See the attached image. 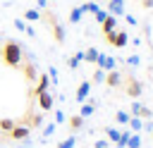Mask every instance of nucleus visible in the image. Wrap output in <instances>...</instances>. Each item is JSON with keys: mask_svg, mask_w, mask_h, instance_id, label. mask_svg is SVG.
<instances>
[{"mask_svg": "<svg viewBox=\"0 0 153 148\" xmlns=\"http://www.w3.org/2000/svg\"><path fill=\"white\" fill-rule=\"evenodd\" d=\"M0 57H2V62L7 64V67H12V69H19L22 67V60H24V50H22V45L17 43V41H5L2 43V50H0Z\"/></svg>", "mask_w": 153, "mask_h": 148, "instance_id": "f257e3e1", "label": "nucleus"}, {"mask_svg": "<svg viewBox=\"0 0 153 148\" xmlns=\"http://www.w3.org/2000/svg\"><path fill=\"white\" fill-rule=\"evenodd\" d=\"M105 41L115 48H124L129 43V36H127V31H110V33H105Z\"/></svg>", "mask_w": 153, "mask_h": 148, "instance_id": "f03ea898", "label": "nucleus"}, {"mask_svg": "<svg viewBox=\"0 0 153 148\" xmlns=\"http://www.w3.org/2000/svg\"><path fill=\"white\" fill-rule=\"evenodd\" d=\"M29 134H31V129H29V127H24V124H17V127H14V129H12L7 136H10L12 141H26V138H29Z\"/></svg>", "mask_w": 153, "mask_h": 148, "instance_id": "7ed1b4c3", "label": "nucleus"}, {"mask_svg": "<svg viewBox=\"0 0 153 148\" xmlns=\"http://www.w3.org/2000/svg\"><path fill=\"white\" fill-rule=\"evenodd\" d=\"M115 64H117V62H115V57L103 55V53H100V55H98V60H96V67H100L103 72H112V69H115Z\"/></svg>", "mask_w": 153, "mask_h": 148, "instance_id": "20e7f679", "label": "nucleus"}, {"mask_svg": "<svg viewBox=\"0 0 153 148\" xmlns=\"http://www.w3.org/2000/svg\"><path fill=\"white\" fill-rule=\"evenodd\" d=\"M36 98H38V107H41L43 112H50V110H53V105H55V100H53V95H50L48 91H43V93H38Z\"/></svg>", "mask_w": 153, "mask_h": 148, "instance_id": "39448f33", "label": "nucleus"}, {"mask_svg": "<svg viewBox=\"0 0 153 148\" xmlns=\"http://www.w3.org/2000/svg\"><path fill=\"white\" fill-rule=\"evenodd\" d=\"M131 117H141V119H151L153 117V112L146 107V105H141V103H131Z\"/></svg>", "mask_w": 153, "mask_h": 148, "instance_id": "423d86ee", "label": "nucleus"}, {"mask_svg": "<svg viewBox=\"0 0 153 148\" xmlns=\"http://www.w3.org/2000/svg\"><path fill=\"white\" fill-rule=\"evenodd\" d=\"M45 19H50V24H53V36H55V41H57V43H65V29H62V24H57L53 14H45Z\"/></svg>", "mask_w": 153, "mask_h": 148, "instance_id": "0eeeda50", "label": "nucleus"}, {"mask_svg": "<svg viewBox=\"0 0 153 148\" xmlns=\"http://www.w3.org/2000/svg\"><path fill=\"white\" fill-rule=\"evenodd\" d=\"M108 14L122 17L124 14V0H108Z\"/></svg>", "mask_w": 153, "mask_h": 148, "instance_id": "6e6552de", "label": "nucleus"}, {"mask_svg": "<svg viewBox=\"0 0 153 148\" xmlns=\"http://www.w3.org/2000/svg\"><path fill=\"white\" fill-rule=\"evenodd\" d=\"M88 93H91V81H81L76 86V103H86Z\"/></svg>", "mask_w": 153, "mask_h": 148, "instance_id": "1a4fd4ad", "label": "nucleus"}, {"mask_svg": "<svg viewBox=\"0 0 153 148\" xmlns=\"http://www.w3.org/2000/svg\"><path fill=\"white\" fill-rule=\"evenodd\" d=\"M48 86H50V79H48V74H38V79H36V88H33V95H38V93L48 91Z\"/></svg>", "mask_w": 153, "mask_h": 148, "instance_id": "9d476101", "label": "nucleus"}, {"mask_svg": "<svg viewBox=\"0 0 153 148\" xmlns=\"http://www.w3.org/2000/svg\"><path fill=\"white\" fill-rule=\"evenodd\" d=\"M105 84H108V86H120V84H122V74H120L117 69L105 72Z\"/></svg>", "mask_w": 153, "mask_h": 148, "instance_id": "9b49d317", "label": "nucleus"}, {"mask_svg": "<svg viewBox=\"0 0 153 148\" xmlns=\"http://www.w3.org/2000/svg\"><path fill=\"white\" fill-rule=\"evenodd\" d=\"M141 84L136 81V79H129V84H127V95H131V98H139L141 95Z\"/></svg>", "mask_w": 153, "mask_h": 148, "instance_id": "f8f14e48", "label": "nucleus"}, {"mask_svg": "<svg viewBox=\"0 0 153 148\" xmlns=\"http://www.w3.org/2000/svg\"><path fill=\"white\" fill-rule=\"evenodd\" d=\"M100 26H103V33H110V31H117V17H112V14H108V17H105V21H103Z\"/></svg>", "mask_w": 153, "mask_h": 148, "instance_id": "ddd939ff", "label": "nucleus"}, {"mask_svg": "<svg viewBox=\"0 0 153 148\" xmlns=\"http://www.w3.org/2000/svg\"><path fill=\"white\" fill-rule=\"evenodd\" d=\"M84 62V50H79V53H74L69 60H67V67L69 69H79V64Z\"/></svg>", "mask_w": 153, "mask_h": 148, "instance_id": "4468645a", "label": "nucleus"}, {"mask_svg": "<svg viewBox=\"0 0 153 148\" xmlns=\"http://www.w3.org/2000/svg\"><path fill=\"white\" fill-rule=\"evenodd\" d=\"M24 76H26L29 81H36V79H38V74H36V64H33V62H26V64H24Z\"/></svg>", "mask_w": 153, "mask_h": 148, "instance_id": "2eb2a0df", "label": "nucleus"}, {"mask_svg": "<svg viewBox=\"0 0 153 148\" xmlns=\"http://www.w3.org/2000/svg\"><path fill=\"white\" fill-rule=\"evenodd\" d=\"M67 124H69V129H72V131H79V129L84 127V117H81V115H74V117H69V119H67Z\"/></svg>", "mask_w": 153, "mask_h": 148, "instance_id": "dca6fc26", "label": "nucleus"}, {"mask_svg": "<svg viewBox=\"0 0 153 148\" xmlns=\"http://www.w3.org/2000/svg\"><path fill=\"white\" fill-rule=\"evenodd\" d=\"M14 127H17V122H14L12 117H2V119H0V131H5V134H10V131H12Z\"/></svg>", "mask_w": 153, "mask_h": 148, "instance_id": "f3484780", "label": "nucleus"}, {"mask_svg": "<svg viewBox=\"0 0 153 148\" xmlns=\"http://www.w3.org/2000/svg\"><path fill=\"white\" fill-rule=\"evenodd\" d=\"M93 110H96V100H91V103H84V105H81V110H79V115L86 119V117H91V115H93Z\"/></svg>", "mask_w": 153, "mask_h": 148, "instance_id": "a211bd4d", "label": "nucleus"}, {"mask_svg": "<svg viewBox=\"0 0 153 148\" xmlns=\"http://www.w3.org/2000/svg\"><path fill=\"white\" fill-rule=\"evenodd\" d=\"M98 55H100V53H98L96 48H86V50H84V60H86V62H91V64H96Z\"/></svg>", "mask_w": 153, "mask_h": 148, "instance_id": "6ab92c4d", "label": "nucleus"}, {"mask_svg": "<svg viewBox=\"0 0 153 148\" xmlns=\"http://www.w3.org/2000/svg\"><path fill=\"white\" fill-rule=\"evenodd\" d=\"M127 124L131 127V131H134V134H139V131L143 129V119H141V117H129V122H127Z\"/></svg>", "mask_w": 153, "mask_h": 148, "instance_id": "aec40b11", "label": "nucleus"}, {"mask_svg": "<svg viewBox=\"0 0 153 148\" xmlns=\"http://www.w3.org/2000/svg\"><path fill=\"white\" fill-rule=\"evenodd\" d=\"M81 17H84V10H81V7H74V10L69 12V21H72V24H79Z\"/></svg>", "mask_w": 153, "mask_h": 148, "instance_id": "412c9836", "label": "nucleus"}, {"mask_svg": "<svg viewBox=\"0 0 153 148\" xmlns=\"http://www.w3.org/2000/svg\"><path fill=\"white\" fill-rule=\"evenodd\" d=\"M127 148H141V136H139V134H129Z\"/></svg>", "mask_w": 153, "mask_h": 148, "instance_id": "4be33fe9", "label": "nucleus"}, {"mask_svg": "<svg viewBox=\"0 0 153 148\" xmlns=\"http://www.w3.org/2000/svg\"><path fill=\"white\" fill-rule=\"evenodd\" d=\"M41 17H43V14H41L38 10H26V12H24V19H26V21H38Z\"/></svg>", "mask_w": 153, "mask_h": 148, "instance_id": "5701e85b", "label": "nucleus"}, {"mask_svg": "<svg viewBox=\"0 0 153 148\" xmlns=\"http://www.w3.org/2000/svg\"><path fill=\"white\" fill-rule=\"evenodd\" d=\"M120 134H122V131H117V129H112V127H108V129H105V136H108V141H112V143H117V141H120Z\"/></svg>", "mask_w": 153, "mask_h": 148, "instance_id": "b1692460", "label": "nucleus"}, {"mask_svg": "<svg viewBox=\"0 0 153 148\" xmlns=\"http://www.w3.org/2000/svg\"><path fill=\"white\" fill-rule=\"evenodd\" d=\"M74 146H76V136H67L65 141L57 143V148H74Z\"/></svg>", "mask_w": 153, "mask_h": 148, "instance_id": "393cba45", "label": "nucleus"}, {"mask_svg": "<svg viewBox=\"0 0 153 148\" xmlns=\"http://www.w3.org/2000/svg\"><path fill=\"white\" fill-rule=\"evenodd\" d=\"M81 10H84V14H86V12H88V14H96L98 2H84V5H81Z\"/></svg>", "mask_w": 153, "mask_h": 148, "instance_id": "a878e982", "label": "nucleus"}, {"mask_svg": "<svg viewBox=\"0 0 153 148\" xmlns=\"http://www.w3.org/2000/svg\"><path fill=\"white\" fill-rule=\"evenodd\" d=\"M129 117H131V115H129V112H124V110H117V115H115V119H117L120 124H127V122H129Z\"/></svg>", "mask_w": 153, "mask_h": 148, "instance_id": "bb28decb", "label": "nucleus"}, {"mask_svg": "<svg viewBox=\"0 0 153 148\" xmlns=\"http://www.w3.org/2000/svg\"><path fill=\"white\" fill-rule=\"evenodd\" d=\"M93 81H96V84H103V81H105V72H103L100 67H96V72H93Z\"/></svg>", "mask_w": 153, "mask_h": 148, "instance_id": "cd10ccee", "label": "nucleus"}, {"mask_svg": "<svg viewBox=\"0 0 153 148\" xmlns=\"http://www.w3.org/2000/svg\"><path fill=\"white\" fill-rule=\"evenodd\" d=\"M93 17H96V21H98V24H103V21H105V17H108V10H100V7H98Z\"/></svg>", "mask_w": 153, "mask_h": 148, "instance_id": "c85d7f7f", "label": "nucleus"}, {"mask_svg": "<svg viewBox=\"0 0 153 148\" xmlns=\"http://www.w3.org/2000/svg\"><path fill=\"white\" fill-rule=\"evenodd\" d=\"M124 62H127L129 67H139V62H141V60H139V55H129V57H127Z\"/></svg>", "mask_w": 153, "mask_h": 148, "instance_id": "c756f323", "label": "nucleus"}, {"mask_svg": "<svg viewBox=\"0 0 153 148\" xmlns=\"http://www.w3.org/2000/svg\"><path fill=\"white\" fill-rule=\"evenodd\" d=\"M48 79H50V84H57V69L55 67H48Z\"/></svg>", "mask_w": 153, "mask_h": 148, "instance_id": "7c9ffc66", "label": "nucleus"}, {"mask_svg": "<svg viewBox=\"0 0 153 148\" xmlns=\"http://www.w3.org/2000/svg\"><path fill=\"white\" fill-rule=\"evenodd\" d=\"M93 148H110V141H108V138H98V141L93 143Z\"/></svg>", "mask_w": 153, "mask_h": 148, "instance_id": "2f4dec72", "label": "nucleus"}, {"mask_svg": "<svg viewBox=\"0 0 153 148\" xmlns=\"http://www.w3.org/2000/svg\"><path fill=\"white\" fill-rule=\"evenodd\" d=\"M26 26H29V24H26L24 19H14V29H19V31H26Z\"/></svg>", "mask_w": 153, "mask_h": 148, "instance_id": "473e14b6", "label": "nucleus"}, {"mask_svg": "<svg viewBox=\"0 0 153 148\" xmlns=\"http://www.w3.org/2000/svg\"><path fill=\"white\" fill-rule=\"evenodd\" d=\"M65 119H67V117H65V112H62V110H55V124H62Z\"/></svg>", "mask_w": 153, "mask_h": 148, "instance_id": "72a5a7b5", "label": "nucleus"}, {"mask_svg": "<svg viewBox=\"0 0 153 148\" xmlns=\"http://www.w3.org/2000/svg\"><path fill=\"white\" fill-rule=\"evenodd\" d=\"M50 134H55V124H45L43 127V136H50Z\"/></svg>", "mask_w": 153, "mask_h": 148, "instance_id": "f704fd0d", "label": "nucleus"}, {"mask_svg": "<svg viewBox=\"0 0 153 148\" xmlns=\"http://www.w3.org/2000/svg\"><path fill=\"white\" fill-rule=\"evenodd\" d=\"M124 21H127L129 26H136V17H134V14H124Z\"/></svg>", "mask_w": 153, "mask_h": 148, "instance_id": "c9c22d12", "label": "nucleus"}, {"mask_svg": "<svg viewBox=\"0 0 153 148\" xmlns=\"http://www.w3.org/2000/svg\"><path fill=\"white\" fill-rule=\"evenodd\" d=\"M36 5H38L41 10H45V7H48V0H36Z\"/></svg>", "mask_w": 153, "mask_h": 148, "instance_id": "e433bc0d", "label": "nucleus"}, {"mask_svg": "<svg viewBox=\"0 0 153 148\" xmlns=\"http://www.w3.org/2000/svg\"><path fill=\"white\" fill-rule=\"evenodd\" d=\"M143 7H153V0H143Z\"/></svg>", "mask_w": 153, "mask_h": 148, "instance_id": "4c0bfd02", "label": "nucleus"}]
</instances>
